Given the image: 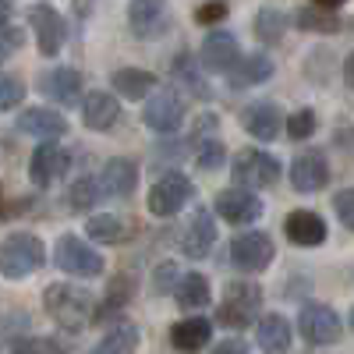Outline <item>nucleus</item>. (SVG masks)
Returning a JSON list of instances; mask_svg holds the SVG:
<instances>
[{"label":"nucleus","mask_w":354,"mask_h":354,"mask_svg":"<svg viewBox=\"0 0 354 354\" xmlns=\"http://www.w3.org/2000/svg\"><path fill=\"white\" fill-rule=\"evenodd\" d=\"M43 308L61 330L78 333L96 319V298L78 283H50L43 290Z\"/></svg>","instance_id":"1"},{"label":"nucleus","mask_w":354,"mask_h":354,"mask_svg":"<svg viewBox=\"0 0 354 354\" xmlns=\"http://www.w3.org/2000/svg\"><path fill=\"white\" fill-rule=\"evenodd\" d=\"M85 234L96 245H121L128 238V227H124L121 216H113V213H96V216L85 220Z\"/></svg>","instance_id":"30"},{"label":"nucleus","mask_w":354,"mask_h":354,"mask_svg":"<svg viewBox=\"0 0 354 354\" xmlns=\"http://www.w3.org/2000/svg\"><path fill=\"white\" fill-rule=\"evenodd\" d=\"M202 68L213 71V75H227L234 64L241 61V46H238V36L227 32V28H213L209 36L202 39Z\"/></svg>","instance_id":"12"},{"label":"nucleus","mask_w":354,"mask_h":354,"mask_svg":"<svg viewBox=\"0 0 354 354\" xmlns=\"http://www.w3.org/2000/svg\"><path fill=\"white\" fill-rule=\"evenodd\" d=\"M216 351H220V354H241V351H248V344H241V340H223Z\"/></svg>","instance_id":"44"},{"label":"nucleus","mask_w":354,"mask_h":354,"mask_svg":"<svg viewBox=\"0 0 354 354\" xmlns=\"http://www.w3.org/2000/svg\"><path fill=\"white\" fill-rule=\"evenodd\" d=\"M68 170V153L57 145V138H43L32 153V163H28V177H32L36 188H50L57 177Z\"/></svg>","instance_id":"15"},{"label":"nucleus","mask_w":354,"mask_h":354,"mask_svg":"<svg viewBox=\"0 0 354 354\" xmlns=\"http://www.w3.org/2000/svg\"><path fill=\"white\" fill-rule=\"evenodd\" d=\"M138 326L135 322H113V326L106 330V337L96 344L100 354H124V351H135L138 347Z\"/></svg>","instance_id":"32"},{"label":"nucleus","mask_w":354,"mask_h":354,"mask_svg":"<svg viewBox=\"0 0 354 354\" xmlns=\"http://www.w3.org/2000/svg\"><path fill=\"white\" fill-rule=\"evenodd\" d=\"M25 100V82L15 75H0V110H15Z\"/></svg>","instance_id":"37"},{"label":"nucleus","mask_w":354,"mask_h":354,"mask_svg":"<svg viewBox=\"0 0 354 354\" xmlns=\"http://www.w3.org/2000/svg\"><path fill=\"white\" fill-rule=\"evenodd\" d=\"M174 301L185 312H198L205 305H213V287L202 273H181V280L174 287Z\"/></svg>","instance_id":"24"},{"label":"nucleus","mask_w":354,"mask_h":354,"mask_svg":"<svg viewBox=\"0 0 354 354\" xmlns=\"http://www.w3.org/2000/svg\"><path fill=\"white\" fill-rule=\"evenodd\" d=\"M145 124L160 135H174L185 124V100L177 88H160V93H149V103H145Z\"/></svg>","instance_id":"10"},{"label":"nucleus","mask_w":354,"mask_h":354,"mask_svg":"<svg viewBox=\"0 0 354 354\" xmlns=\"http://www.w3.org/2000/svg\"><path fill=\"white\" fill-rule=\"evenodd\" d=\"M100 185H103V195H113V198H128L138 185V167L124 156H113L103 163L100 170Z\"/></svg>","instance_id":"23"},{"label":"nucleus","mask_w":354,"mask_h":354,"mask_svg":"<svg viewBox=\"0 0 354 354\" xmlns=\"http://www.w3.org/2000/svg\"><path fill=\"white\" fill-rule=\"evenodd\" d=\"M216 213L220 220L234 223V227H245V223H255L262 216V198L252 192V188H223L216 195Z\"/></svg>","instance_id":"11"},{"label":"nucleus","mask_w":354,"mask_h":354,"mask_svg":"<svg viewBox=\"0 0 354 354\" xmlns=\"http://www.w3.org/2000/svg\"><path fill=\"white\" fill-rule=\"evenodd\" d=\"M110 82H113V93L121 100H145L156 88V75L145 68H121Z\"/></svg>","instance_id":"28"},{"label":"nucleus","mask_w":354,"mask_h":354,"mask_svg":"<svg viewBox=\"0 0 354 354\" xmlns=\"http://www.w3.org/2000/svg\"><path fill=\"white\" fill-rule=\"evenodd\" d=\"M53 262H57V270H61V273H68V277H85V280L103 277V270H106L103 255L88 245V241H82L78 234H61V238H57V245H53Z\"/></svg>","instance_id":"4"},{"label":"nucleus","mask_w":354,"mask_h":354,"mask_svg":"<svg viewBox=\"0 0 354 354\" xmlns=\"http://www.w3.org/2000/svg\"><path fill=\"white\" fill-rule=\"evenodd\" d=\"M174 75L181 78V85H185V88H192V93H195L198 100H209V85L202 82V71H198V64L192 61L188 53H181V57L174 61Z\"/></svg>","instance_id":"34"},{"label":"nucleus","mask_w":354,"mask_h":354,"mask_svg":"<svg viewBox=\"0 0 354 354\" xmlns=\"http://www.w3.org/2000/svg\"><path fill=\"white\" fill-rule=\"evenodd\" d=\"M15 15V0H0V28H4Z\"/></svg>","instance_id":"45"},{"label":"nucleus","mask_w":354,"mask_h":354,"mask_svg":"<svg viewBox=\"0 0 354 354\" xmlns=\"http://www.w3.org/2000/svg\"><path fill=\"white\" fill-rule=\"evenodd\" d=\"M273 255H277L273 238L262 230H245L230 241V262H234V270H241V273H262L266 266L273 262Z\"/></svg>","instance_id":"8"},{"label":"nucleus","mask_w":354,"mask_h":354,"mask_svg":"<svg viewBox=\"0 0 354 354\" xmlns=\"http://www.w3.org/2000/svg\"><path fill=\"white\" fill-rule=\"evenodd\" d=\"M347 322H351V330H354V308H351V315H347Z\"/></svg>","instance_id":"48"},{"label":"nucleus","mask_w":354,"mask_h":354,"mask_svg":"<svg viewBox=\"0 0 354 354\" xmlns=\"http://www.w3.org/2000/svg\"><path fill=\"white\" fill-rule=\"evenodd\" d=\"M82 121L85 128L93 131H106L117 124V117H121V103H117V96H110L106 88H93V93L82 96Z\"/></svg>","instance_id":"19"},{"label":"nucleus","mask_w":354,"mask_h":354,"mask_svg":"<svg viewBox=\"0 0 354 354\" xmlns=\"http://www.w3.org/2000/svg\"><path fill=\"white\" fill-rule=\"evenodd\" d=\"M25 209H32V198H8V195H0V223L18 220Z\"/></svg>","instance_id":"41"},{"label":"nucleus","mask_w":354,"mask_h":354,"mask_svg":"<svg viewBox=\"0 0 354 354\" xmlns=\"http://www.w3.org/2000/svg\"><path fill=\"white\" fill-rule=\"evenodd\" d=\"M255 340H259L262 351H290L294 333H290L287 315H280V312L262 315V319H259V326H255Z\"/></svg>","instance_id":"27"},{"label":"nucleus","mask_w":354,"mask_h":354,"mask_svg":"<svg viewBox=\"0 0 354 354\" xmlns=\"http://www.w3.org/2000/svg\"><path fill=\"white\" fill-rule=\"evenodd\" d=\"M312 4H322V8H344L347 0H312Z\"/></svg>","instance_id":"47"},{"label":"nucleus","mask_w":354,"mask_h":354,"mask_svg":"<svg viewBox=\"0 0 354 354\" xmlns=\"http://www.w3.org/2000/svg\"><path fill=\"white\" fill-rule=\"evenodd\" d=\"M230 177H234V185L252 188V192L273 188L280 181V160L270 156L266 149H241L230 163Z\"/></svg>","instance_id":"5"},{"label":"nucleus","mask_w":354,"mask_h":354,"mask_svg":"<svg viewBox=\"0 0 354 354\" xmlns=\"http://www.w3.org/2000/svg\"><path fill=\"white\" fill-rule=\"evenodd\" d=\"M15 351H68V344L61 340H46V337H21L11 344Z\"/></svg>","instance_id":"43"},{"label":"nucleus","mask_w":354,"mask_h":354,"mask_svg":"<svg viewBox=\"0 0 354 354\" xmlns=\"http://www.w3.org/2000/svg\"><path fill=\"white\" fill-rule=\"evenodd\" d=\"M241 124H245L248 135H255L259 142H273V138L283 131V113H280L277 103L259 100V103H248V106H245Z\"/></svg>","instance_id":"20"},{"label":"nucleus","mask_w":354,"mask_h":354,"mask_svg":"<svg viewBox=\"0 0 354 354\" xmlns=\"http://www.w3.org/2000/svg\"><path fill=\"white\" fill-rule=\"evenodd\" d=\"M135 298V280L128 277V273H117V277H110V283H106V294H103V301L96 305V319L93 322H103L106 315H117L128 301Z\"/></svg>","instance_id":"29"},{"label":"nucleus","mask_w":354,"mask_h":354,"mask_svg":"<svg viewBox=\"0 0 354 354\" xmlns=\"http://www.w3.org/2000/svg\"><path fill=\"white\" fill-rule=\"evenodd\" d=\"M344 82L354 88V53H347V61H344Z\"/></svg>","instance_id":"46"},{"label":"nucleus","mask_w":354,"mask_h":354,"mask_svg":"<svg viewBox=\"0 0 354 354\" xmlns=\"http://www.w3.org/2000/svg\"><path fill=\"white\" fill-rule=\"evenodd\" d=\"M28 25L36 32V46L43 57H57L64 50V39H68V21L64 15L57 11L53 4H32L28 8Z\"/></svg>","instance_id":"9"},{"label":"nucleus","mask_w":354,"mask_h":354,"mask_svg":"<svg viewBox=\"0 0 354 354\" xmlns=\"http://www.w3.org/2000/svg\"><path fill=\"white\" fill-rule=\"evenodd\" d=\"M128 28L138 39H156L167 32V0H131Z\"/></svg>","instance_id":"17"},{"label":"nucleus","mask_w":354,"mask_h":354,"mask_svg":"<svg viewBox=\"0 0 354 354\" xmlns=\"http://www.w3.org/2000/svg\"><path fill=\"white\" fill-rule=\"evenodd\" d=\"M39 93L61 106H75L82 103V75L75 68H53L50 75L39 78Z\"/></svg>","instance_id":"21"},{"label":"nucleus","mask_w":354,"mask_h":354,"mask_svg":"<svg viewBox=\"0 0 354 354\" xmlns=\"http://www.w3.org/2000/svg\"><path fill=\"white\" fill-rule=\"evenodd\" d=\"M290 185L298 195H315L330 185V163L319 149H308L301 156H294L290 163Z\"/></svg>","instance_id":"13"},{"label":"nucleus","mask_w":354,"mask_h":354,"mask_svg":"<svg viewBox=\"0 0 354 354\" xmlns=\"http://www.w3.org/2000/svg\"><path fill=\"white\" fill-rule=\"evenodd\" d=\"M195 163L202 167V170H220L223 163H227V149H223V142L220 138H198L195 142Z\"/></svg>","instance_id":"35"},{"label":"nucleus","mask_w":354,"mask_h":354,"mask_svg":"<svg viewBox=\"0 0 354 354\" xmlns=\"http://www.w3.org/2000/svg\"><path fill=\"white\" fill-rule=\"evenodd\" d=\"M213 337V322L202 319V315H188L181 322H174L170 326V344L177 351H202Z\"/></svg>","instance_id":"25"},{"label":"nucleus","mask_w":354,"mask_h":354,"mask_svg":"<svg viewBox=\"0 0 354 354\" xmlns=\"http://www.w3.org/2000/svg\"><path fill=\"white\" fill-rule=\"evenodd\" d=\"M315 113L312 110H294L287 121H283V131H287V138L290 142H305V138H312L315 135Z\"/></svg>","instance_id":"36"},{"label":"nucleus","mask_w":354,"mask_h":354,"mask_svg":"<svg viewBox=\"0 0 354 354\" xmlns=\"http://www.w3.org/2000/svg\"><path fill=\"white\" fill-rule=\"evenodd\" d=\"M294 25H298L301 32H315V36H337L340 28H344V18L337 15V8L312 4V8L294 11Z\"/></svg>","instance_id":"26"},{"label":"nucleus","mask_w":354,"mask_h":354,"mask_svg":"<svg viewBox=\"0 0 354 354\" xmlns=\"http://www.w3.org/2000/svg\"><path fill=\"white\" fill-rule=\"evenodd\" d=\"M262 308V287L255 280H230L223 290V301L216 305V322L227 330H245L259 319Z\"/></svg>","instance_id":"3"},{"label":"nucleus","mask_w":354,"mask_h":354,"mask_svg":"<svg viewBox=\"0 0 354 354\" xmlns=\"http://www.w3.org/2000/svg\"><path fill=\"white\" fill-rule=\"evenodd\" d=\"M227 4H223V0H209V4H202L198 11H195V21L198 25H220L223 18H227Z\"/></svg>","instance_id":"40"},{"label":"nucleus","mask_w":354,"mask_h":354,"mask_svg":"<svg viewBox=\"0 0 354 354\" xmlns=\"http://www.w3.org/2000/svg\"><path fill=\"white\" fill-rule=\"evenodd\" d=\"M333 209H337V220L347 230H354V188H344L333 195Z\"/></svg>","instance_id":"39"},{"label":"nucleus","mask_w":354,"mask_h":354,"mask_svg":"<svg viewBox=\"0 0 354 354\" xmlns=\"http://www.w3.org/2000/svg\"><path fill=\"white\" fill-rule=\"evenodd\" d=\"M287 15L280 11V8H259V15H255V21H252V28H255V39L262 43V46H277L280 39H283V32H287Z\"/></svg>","instance_id":"31"},{"label":"nucleus","mask_w":354,"mask_h":354,"mask_svg":"<svg viewBox=\"0 0 354 354\" xmlns=\"http://www.w3.org/2000/svg\"><path fill=\"white\" fill-rule=\"evenodd\" d=\"M177 280H181L177 262H160L156 270H153V290H156V294H174Z\"/></svg>","instance_id":"38"},{"label":"nucleus","mask_w":354,"mask_h":354,"mask_svg":"<svg viewBox=\"0 0 354 354\" xmlns=\"http://www.w3.org/2000/svg\"><path fill=\"white\" fill-rule=\"evenodd\" d=\"M273 71H277V64L270 53H248L227 71V82H230V88H252V85L270 82Z\"/></svg>","instance_id":"22"},{"label":"nucleus","mask_w":354,"mask_h":354,"mask_svg":"<svg viewBox=\"0 0 354 354\" xmlns=\"http://www.w3.org/2000/svg\"><path fill=\"white\" fill-rule=\"evenodd\" d=\"M283 234H287V241L290 245H298V248H315L326 241V220H322L315 209H294L287 220H283Z\"/></svg>","instance_id":"18"},{"label":"nucleus","mask_w":354,"mask_h":354,"mask_svg":"<svg viewBox=\"0 0 354 354\" xmlns=\"http://www.w3.org/2000/svg\"><path fill=\"white\" fill-rule=\"evenodd\" d=\"M298 330H301L305 344H312V347H330V344H337L340 333H344L340 315H337L330 305H319V301L301 305V312H298Z\"/></svg>","instance_id":"7"},{"label":"nucleus","mask_w":354,"mask_h":354,"mask_svg":"<svg viewBox=\"0 0 354 354\" xmlns=\"http://www.w3.org/2000/svg\"><path fill=\"white\" fill-rule=\"evenodd\" d=\"M213 245H216V220H213L209 209L198 205L188 220V227H185V234H181V252L188 259H209Z\"/></svg>","instance_id":"16"},{"label":"nucleus","mask_w":354,"mask_h":354,"mask_svg":"<svg viewBox=\"0 0 354 354\" xmlns=\"http://www.w3.org/2000/svg\"><path fill=\"white\" fill-rule=\"evenodd\" d=\"M21 43H25V36L18 32V28H11V25L0 28V64H4L15 50H21Z\"/></svg>","instance_id":"42"},{"label":"nucleus","mask_w":354,"mask_h":354,"mask_svg":"<svg viewBox=\"0 0 354 354\" xmlns=\"http://www.w3.org/2000/svg\"><path fill=\"white\" fill-rule=\"evenodd\" d=\"M100 198H103L100 177H78V181L68 188V205H71L75 213H88Z\"/></svg>","instance_id":"33"},{"label":"nucleus","mask_w":354,"mask_h":354,"mask_svg":"<svg viewBox=\"0 0 354 354\" xmlns=\"http://www.w3.org/2000/svg\"><path fill=\"white\" fill-rule=\"evenodd\" d=\"M192 192L195 188H192V181H188L181 170H167V174L156 177V185H153L149 198H145V205H149L153 216L167 220V216H177L192 202Z\"/></svg>","instance_id":"6"},{"label":"nucleus","mask_w":354,"mask_h":354,"mask_svg":"<svg viewBox=\"0 0 354 354\" xmlns=\"http://www.w3.org/2000/svg\"><path fill=\"white\" fill-rule=\"evenodd\" d=\"M43 266H46V245L32 230H15L0 245V277L25 280L36 270H43Z\"/></svg>","instance_id":"2"},{"label":"nucleus","mask_w":354,"mask_h":354,"mask_svg":"<svg viewBox=\"0 0 354 354\" xmlns=\"http://www.w3.org/2000/svg\"><path fill=\"white\" fill-rule=\"evenodd\" d=\"M15 128L28 138H64L68 135V117L61 110H50V106H28L18 113Z\"/></svg>","instance_id":"14"}]
</instances>
